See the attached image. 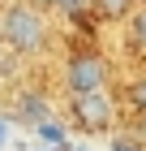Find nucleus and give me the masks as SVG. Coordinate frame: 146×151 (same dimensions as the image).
Instances as JSON below:
<instances>
[{
  "label": "nucleus",
  "instance_id": "10",
  "mask_svg": "<svg viewBox=\"0 0 146 151\" xmlns=\"http://www.w3.org/2000/svg\"><path fill=\"white\" fill-rule=\"evenodd\" d=\"M112 151H142V147H133V142H112Z\"/></svg>",
  "mask_w": 146,
  "mask_h": 151
},
{
  "label": "nucleus",
  "instance_id": "1",
  "mask_svg": "<svg viewBox=\"0 0 146 151\" xmlns=\"http://www.w3.org/2000/svg\"><path fill=\"white\" fill-rule=\"evenodd\" d=\"M0 30H4V43L13 52H43L47 47V26L34 4H9L0 17Z\"/></svg>",
  "mask_w": 146,
  "mask_h": 151
},
{
  "label": "nucleus",
  "instance_id": "8",
  "mask_svg": "<svg viewBox=\"0 0 146 151\" xmlns=\"http://www.w3.org/2000/svg\"><path fill=\"white\" fill-rule=\"evenodd\" d=\"M13 69H17V60H13L9 52H0V82H4V78H13Z\"/></svg>",
  "mask_w": 146,
  "mask_h": 151
},
{
  "label": "nucleus",
  "instance_id": "9",
  "mask_svg": "<svg viewBox=\"0 0 146 151\" xmlns=\"http://www.w3.org/2000/svg\"><path fill=\"white\" fill-rule=\"evenodd\" d=\"M52 4H56V9H65V13H78V9H82V0H52Z\"/></svg>",
  "mask_w": 146,
  "mask_h": 151
},
{
  "label": "nucleus",
  "instance_id": "12",
  "mask_svg": "<svg viewBox=\"0 0 146 151\" xmlns=\"http://www.w3.org/2000/svg\"><path fill=\"white\" fill-rule=\"evenodd\" d=\"M0 39H4V30H0Z\"/></svg>",
  "mask_w": 146,
  "mask_h": 151
},
{
  "label": "nucleus",
  "instance_id": "5",
  "mask_svg": "<svg viewBox=\"0 0 146 151\" xmlns=\"http://www.w3.org/2000/svg\"><path fill=\"white\" fill-rule=\"evenodd\" d=\"M129 35H133V43H137V47H146V4L133 13V22H129Z\"/></svg>",
  "mask_w": 146,
  "mask_h": 151
},
{
  "label": "nucleus",
  "instance_id": "2",
  "mask_svg": "<svg viewBox=\"0 0 146 151\" xmlns=\"http://www.w3.org/2000/svg\"><path fill=\"white\" fill-rule=\"evenodd\" d=\"M65 82L73 95H86V91H103V82H108V60L99 52H78V56H69L65 65Z\"/></svg>",
  "mask_w": 146,
  "mask_h": 151
},
{
  "label": "nucleus",
  "instance_id": "3",
  "mask_svg": "<svg viewBox=\"0 0 146 151\" xmlns=\"http://www.w3.org/2000/svg\"><path fill=\"white\" fill-rule=\"evenodd\" d=\"M69 108H73V116H78V125L90 129V134H95V129H103L108 121H112V99H108L103 91L73 95V104H69Z\"/></svg>",
  "mask_w": 146,
  "mask_h": 151
},
{
  "label": "nucleus",
  "instance_id": "6",
  "mask_svg": "<svg viewBox=\"0 0 146 151\" xmlns=\"http://www.w3.org/2000/svg\"><path fill=\"white\" fill-rule=\"evenodd\" d=\"M34 129H39V138H43V142H65V129H60L56 121H39Z\"/></svg>",
  "mask_w": 146,
  "mask_h": 151
},
{
  "label": "nucleus",
  "instance_id": "11",
  "mask_svg": "<svg viewBox=\"0 0 146 151\" xmlns=\"http://www.w3.org/2000/svg\"><path fill=\"white\" fill-rule=\"evenodd\" d=\"M0 138H4V125H0Z\"/></svg>",
  "mask_w": 146,
  "mask_h": 151
},
{
  "label": "nucleus",
  "instance_id": "7",
  "mask_svg": "<svg viewBox=\"0 0 146 151\" xmlns=\"http://www.w3.org/2000/svg\"><path fill=\"white\" fill-rule=\"evenodd\" d=\"M129 104H133L137 112H146V78H137L133 86H129Z\"/></svg>",
  "mask_w": 146,
  "mask_h": 151
},
{
  "label": "nucleus",
  "instance_id": "4",
  "mask_svg": "<svg viewBox=\"0 0 146 151\" xmlns=\"http://www.w3.org/2000/svg\"><path fill=\"white\" fill-rule=\"evenodd\" d=\"M129 9H133V0H95V13H99V17H108V22L125 17Z\"/></svg>",
  "mask_w": 146,
  "mask_h": 151
}]
</instances>
